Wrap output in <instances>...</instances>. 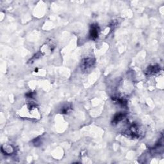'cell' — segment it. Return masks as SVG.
Listing matches in <instances>:
<instances>
[{
	"mask_svg": "<svg viewBox=\"0 0 164 164\" xmlns=\"http://www.w3.org/2000/svg\"><path fill=\"white\" fill-rule=\"evenodd\" d=\"M95 64V60L91 57H87L81 60V71L84 73L89 72Z\"/></svg>",
	"mask_w": 164,
	"mask_h": 164,
	"instance_id": "2",
	"label": "cell"
},
{
	"mask_svg": "<svg viewBox=\"0 0 164 164\" xmlns=\"http://www.w3.org/2000/svg\"><path fill=\"white\" fill-rule=\"evenodd\" d=\"M126 114L125 113L119 112L117 114H115L112 120V125H116L119 124V122H121L122 121L124 120L126 118Z\"/></svg>",
	"mask_w": 164,
	"mask_h": 164,
	"instance_id": "4",
	"label": "cell"
},
{
	"mask_svg": "<svg viewBox=\"0 0 164 164\" xmlns=\"http://www.w3.org/2000/svg\"><path fill=\"white\" fill-rule=\"evenodd\" d=\"M2 151L6 155H12L13 152H14V149H13V147L10 145L7 146H3L2 147Z\"/></svg>",
	"mask_w": 164,
	"mask_h": 164,
	"instance_id": "6",
	"label": "cell"
},
{
	"mask_svg": "<svg viewBox=\"0 0 164 164\" xmlns=\"http://www.w3.org/2000/svg\"><path fill=\"white\" fill-rule=\"evenodd\" d=\"M128 137L132 139H139L142 136L144 132L142 128L138 125L133 124L124 133Z\"/></svg>",
	"mask_w": 164,
	"mask_h": 164,
	"instance_id": "1",
	"label": "cell"
},
{
	"mask_svg": "<svg viewBox=\"0 0 164 164\" xmlns=\"http://www.w3.org/2000/svg\"><path fill=\"white\" fill-rule=\"evenodd\" d=\"M160 71V66L158 65H149L146 69L145 73L147 75H153Z\"/></svg>",
	"mask_w": 164,
	"mask_h": 164,
	"instance_id": "5",
	"label": "cell"
},
{
	"mask_svg": "<svg viewBox=\"0 0 164 164\" xmlns=\"http://www.w3.org/2000/svg\"><path fill=\"white\" fill-rule=\"evenodd\" d=\"M71 106L70 105H66L62 109V112L63 114H67V112L71 110Z\"/></svg>",
	"mask_w": 164,
	"mask_h": 164,
	"instance_id": "8",
	"label": "cell"
},
{
	"mask_svg": "<svg viewBox=\"0 0 164 164\" xmlns=\"http://www.w3.org/2000/svg\"><path fill=\"white\" fill-rule=\"evenodd\" d=\"M113 100L115 102H117V103H119L122 106L126 105V102H127L126 100L122 97H114Z\"/></svg>",
	"mask_w": 164,
	"mask_h": 164,
	"instance_id": "7",
	"label": "cell"
},
{
	"mask_svg": "<svg viewBox=\"0 0 164 164\" xmlns=\"http://www.w3.org/2000/svg\"><path fill=\"white\" fill-rule=\"evenodd\" d=\"M99 27L97 24H92L91 26L90 30H89V36L91 39H97L99 36Z\"/></svg>",
	"mask_w": 164,
	"mask_h": 164,
	"instance_id": "3",
	"label": "cell"
}]
</instances>
